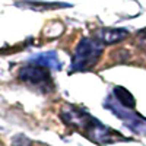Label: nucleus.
<instances>
[{"mask_svg":"<svg viewBox=\"0 0 146 146\" xmlns=\"http://www.w3.org/2000/svg\"><path fill=\"white\" fill-rule=\"evenodd\" d=\"M126 35H127V32L123 29H110V31L107 29V31H102L100 34V38L105 44H114V42L121 41Z\"/></svg>","mask_w":146,"mask_h":146,"instance_id":"obj_3","label":"nucleus"},{"mask_svg":"<svg viewBox=\"0 0 146 146\" xmlns=\"http://www.w3.org/2000/svg\"><path fill=\"white\" fill-rule=\"evenodd\" d=\"M19 79L31 85H44L51 78L44 66H25L19 70Z\"/></svg>","mask_w":146,"mask_h":146,"instance_id":"obj_2","label":"nucleus"},{"mask_svg":"<svg viewBox=\"0 0 146 146\" xmlns=\"http://www.w3.org/2000/svg\"><path fill=\"white\" fill-rule=\"evenodd\" d=\"M102 53V45L92 38H85L78 47H76V53L75 58H73V66L75 69H88L94 66Z\"/></svg>","mask_w":146,"mask_h":146,"instance_id":"obj_1","label":"nucleus"},{"mask_svg":"<svg viewBox=\"0 0 146 146\" xmlns=\"http://www.w3.org/2000/svg\"><path fill=\"white\" fill-rule=\"evenodd\" d=\"M36 62H38V63H42L44 66H57V64H58L57 60H56V57H54V56H50V54L41 56L40 58H36Z\"/></svg>","mask_w":146,"mask_h":146,"instance_id":"obj_5","label":"nucleus"},{"mask_svg":"<svg viewBox=\"0 0 146 146\" xmlns=\"http://www.w3.org/2000/svg\"><path fill=\"white\" fill-rule=\"evenodd\" d=\"M115 95L118 96V100L121 101V104H124L127 107H133V105H135V100H133V96L124 88H115Z\"/></svg>","mask_w":146,"mask_h":146,"instance_id":"obj_4","label":"nucleus"}]
</instances>
